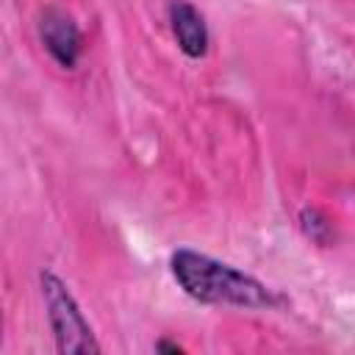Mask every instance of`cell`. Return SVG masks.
<instances>
[{"label": "cell", "instance_id": "cell-2", "mask_svg": "<svg viewBox=\"0 0 355 355\" xmlns=\"http://www.w3.org/2000/svg\"><path fill=\"white\" fill-rule=\"evenodd\" d=\"M42 297L47 305V319L55 336V344L61 352H100V344L94 341V333L89 327V322L83 319L75 297L69 294V288L64 286V280L53 272H42Z\"/></svg>", "mask_w": 355, "mask_h": 355}, {"label": "cell", "instance_id": "cell-5", "mask_svg": "<svg viewBox=\"0 0 355 355\" xmlns=\"http://www.w3.org/2000/svg\"><path fill=\"white\" fill-rule=\"evenodd\" d=\"M158 349H169V352H183V349H180L178 344H166V341H161V344H158Z\"/></svg>", "mask_w": 355, "mask_h": 355}, {"label": "cell", "instance_id": "cell-3", "mask_svg": "<svg viewBox=\"0 0 355 355\" xmlns=\"http://www.w3.org/2000/svg\"><path fill=\"white\" fill-rule=\"evenodd\" d=\"M39 39L47 47V53L67 69L78 64L80 55V31L75 19L61 8H44L39 17Z\"/></svg>", "mask_w": 355, "mask_h": 355}, {"label": "cell", "instance_id": "cell-4", "mask_svg": "<svg viewBox=\"0 0 355 355\" xmlns=\"http://www.w3.org/2000/svg\"><path fill=\"white\" fill-rule=\"evenodd\" d=\"M169 22H172V33L178 39V47L189 58H202L208 53L205 17L189 0H172L169 3Z\"/></svg>", "mask_w": 355, "mask_h": 355}, {"label": "cell", "instance_id": "cell-1", "mask_svg": "<svg viewBox=\"0 0 355 355\" xmlns=\"http://www.w3.org/2000/svg\"><path fill=\"white\" fill-rule=\"evenodd\" d=\"M169 263L180 288L200 302L239 305V308H269L277 302L275 294L261 280L211 255L194 250H178L172 252Z\"/></svg>", "mask_w": 355, "mask_h": 355}]
</instances>
